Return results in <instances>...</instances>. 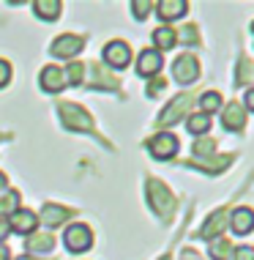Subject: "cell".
Returning <instances> with one entry per match:
<instances>
[{
  "label": "cell",
  "mask_w": 254,
  "mask_h": 260,
  "mask_svg": "<svg viewBox=\"0 0 254 260\" xmlns=\"http://www.w3.org/2000/svg\"><path fill=\"white\" fill-rule=\"evenodd\" d=\"M145 198H148V206L153 208V214L161 222L164 224L172 222L175 211H178V200H175V194L169 192V186L164 181H159L156 175H148L145 178Z\"/></svg>",
  "instance_id": "cell-1"
},
{
  "label": "cell",
  "mask_w": 254,
  "mask_h": 260,
  "mask_svg": "<svg viewBox=\"0 0 254 260\" xmlns=\"http://www.w3.org/2000/svg\"><path fill=\"white\" fill-rule=\"evenodd\" d=\"M58 115H60V121H63V126H66V129L82 132V135H93V137H98V143L107 145V140H104V137L96 132L93 115H90V112L85 110L82 104H74V102H58Z\"/></svg>",
  "instance_id": "cell-2"
},
{
  "label": "cell",
  "mask_w": 254,
  "mask_h": 260,
  "mask_svg": "<svg viewBox=\"0 0 254 260\" xmlns=\"http://www.w3.org/2000/svg\"><path fill=\"white\" fill-rule=\"evenodd\" d=\"M197 102V93H178L172 102L167 104L164 110L159 112V121L156 126L159 129H169V126H175V123H180V121H186L189 118V110H192V104Z\"/></svg>",
  "instance_id": "cell-3"
},
{
  "label": "cell",
  "mask_w": 254,
  "mask_h": 260,
  "mask_svg": "<svg viewBox=\"0 0 254 260\" xmlns=\"http://www.w3.org/2000/svg\"><path fill=\"white\" fill-rule=\"evenodd\" d=\"M145 148L151 153L153 159L159 161H169L178 156V148H180V140L172 135V132H156V135H151L145 140Z\"/></svg>",
  "instance_id": "cell-4"
},
{
  "label": "cell",
  "mask_w": 254,
  "mask_h": 260,
  "mask_svg": "<svg viewBox=\"0 0 254 260\" xmlns=\"http://www.w3.org/2000/svg\"><path fill=\"white\" fill-rule=\"evenodd\" d=\"M235 161V153H213V156H202V159H183V167H192V170H200L205 175H219Z\"/></svg>",
  "instance_id": "cell-5"
},
{
  "label": "cell",
  "mask_w": 254,
  "mask_h": 260,
  "mask_svg": "<svg viewBox=\"0 0 254 260\" xmlns=\"http://www.w3.org/2000/svg\"><path fill=\"white\" fill-rule=\"evenodd\" d=\"M85 47V36H77V33H60L58 39L49 44V55L58 60H77V55L82 52Z\"/></svg>",
  "instance_id": "cell-6"
},
{
  "label": "cell",
  "mask_w": 254,
  "mask_h": 260,
  "mask_svg": "<svg viewBox=\"0 0 254 260\" xmlns=\"http://www.w3.org/2000/svg\"><path fill=\"white\" fill-rule=\"evenodd\" d=\"M85 74H88L85 85L93 88V90H115L118 85H121V77H118L115 72H110L104 63H88Z\"/></svg>",
  "instance_id": "cell-7"
},
{
  "label": "cell",
  "mask_w": 254,
  "mask_h": 260,
  "mask_svg": "<svg viewBox=\"0 0 254 260\" xmlns=\"http://www.w3.org/2000/svg\"><path fill=\"white\" fill-rule=\"evenodd\" d=\"M63 244H66L68 252L82 255V252H88L93 247V230H90L88 224H68V228L63 230Z\"/></svg>",
  "instance_id": "cell-8"
},
{
  "label": "cell",
  "mask_w": 254,
  "mask_h": 260,
  "mask_svg": "<svg viewBox=\"0 0 254 260\" xmlns=\"http://www.w3.org/2000/svg\"><path fill=\"white\" fill-rule=\"evenodd\" d=\"M172 77L178 85H192V82H197L200 80V58L192 52L178 55L172 63Z\"/></svg>",
  "instance_id": "cell-9"
},
{
  "label": "cell",
  "mask_w": 254,
  "mask_h": 260,
  "mask_svg": "<svg viewBox=\"0 0 254 260\" xmlns=\"http://www.w3.org/2000/svg\"><path fill=\"white\" fill-rule=\"evenodd\" d=\"M104 66L110 69V72H121V69L131 66V47L126 44L123 39H115V41H107V47H104Z\"/></svg>",
  "instance_id": "cell-10"
},
{
  "label": "cell",
  "mask_w": 254,
  "mask_h": 260,
  "mask_svg": "<svg viewBox=\"0 0 254 260\" xmlns=\"http://www.w3.org/2000/svg\"><path fill=\"white\" fill-rule=\"evenodd\" d=\"M74 214H77V208H66V206H58V203H44V208H41L36 216H39V222L47 228V233H52L55 228L66 224Z\"/></svg>",
  "instance_id": "cell-11"
},
{
  "label": "cell",
  "mask_w": 254,
  "mask_h": 260,
  "mask_svg": "<svg viewBox=\"0 0 254 260\" xmlns=\"http://www.w3.org/2000/svg\"><path fill=\"white\" fill-rule=\"evenodd\" d=\"M227 219H230V211L227 208H216L213 214L205 219L200 230L194 233V238H205V241H213V238L224 236V228H227Z\"/></svg>",
  "instance_id": "cell-12"
},
{
  "label": "cell",
  "mask_w": 254,
  "mask_h": 260,
  "mask_svg": "<svg viewBox=\"0 0 254 260\" xmlns=\"http://www.w3.org/2000/svg\"><path fill=\"white\" fill-rule=\"evenodd\" d=\"M55 249V236L47 233V230H36V233L25 236V255H33V257H47L49 252Z\"/></svg>",
  "instance_id": "cell-13"
},
{
  "label": "cell",
  "mask_w": 254,
  "mask_h": 260,
  "mask_svg": "<svg viewBox=\"0 0 254 260\" xmlns=\"http://www.w3.org/2000/svg\"><path fill=\"white\" fill-rule=\"evenodd\" d=\"M39 85H41L44 93L58 96L60 90L68 88V82H66V74H63L60 66H44V69H41V77H39Z\"/></svg>",
  "instance_id": "cell-14"
},
{
  "label": "cell",
  "mask_w": 254,
  "mask_h": 260,
  "mask_svg": "<svg viewBox=\"0 0 254 260\" xmlns=\"http://www.w3.org/2000/svg\"><path fill=\"white\" fill-rule=\"evenodd\" d=\"M6 222H9V230H11V233H19V236H30V233H36V228H39V216L33 214L30 208L14 211V214H11Z\"/></svg>",
  "instance_id": "cell-15"
},
{
  "label": "cell",
  "mask_w": 254,
  "mask_h": 260,
  "mask_svg": "<svg viewBox=\"0 0 254 260\" xmlns=\"http://www.w3.org/2000/svg\"><path fill=\"white\" fill-rule=\"evenodd\" d=\"M230 230L235 236H249L254 233V211L249 206H238V208H232V214H230Z\"/></svg>",
  "instance_id": "cell-16"
},
{
  "label": "cell",
  "mask_w": 254,
  "mask_h": 260,
  "mask_svg": "<svg viewBox=\"0 0 254 260\" xmlns=\"http://www.w3.org/2000/svg\"><path fill=\"white\" fill-rule=\"evenodd\" d=\"M161 63H164L161 52L142 50V52L137 55V74L145 77V80H153V77H159V72H161Z\"/></svg>",
  "instance_id": "cell-17"
},
{
  "label": "cell",
  "mask_w": 254,
  "mask_h": 260,
  "mask_svg": "<svg viewBox=\"0 0 254 260\" xmlns=\"http://www.w3.org/2000/svg\"><path fill=\"white\" fill-rule=\"evenodd\" d=\"M219 112H222V126L227 132H241L246 126V110L241 102H230L227 107H222Z\"/></svg>",
  "instance_id": "cell-18"
},
{
  "label": "cell",
  "mask_w": 254,
  "mask_h": 260,
  "mask_svg": "<svg viewBox=\"0 0 254 260\" xmlns=\"http://www.w3.org/2000/svg\"><path fill=\"white\" fill-rule=\"evenodd\" d=\"M153 11L164 22H175V19H180L189 11V3L186 0H159V3H153Z\"/></svg>",
  "instance_id": "cell-19"
},
{
  "label": "cell",
  "mask_w": 254,
  "mask_h": 260,
  "mask_svg": "<svg viewBox=\"0 0 254 260\" xmlns=\"http://www.w3.org/2000/svg\"><path fill=\"white\" fill-rule=\"evenodd\" d=\"M151 39H153V50L156 52H167V50H172V47L178 44V33H175V27H169V25H159L156 30L151 33Z\"/></svg>",
  "instance_id": "cell-20"
},
{
  "label": "cell",
  "mask_w": 254,
  "mask_h": 260,
  "mask_svg": "<svg viewBox=\"0 0 254 260\" xmlns=\"http://www.w3.org/2000/svg\"><path fill=\"white\" fill-rule=\"evenodd\" d=\"M60 9H63L60 0H33V11H36V17L44 19V22H55V19L60 17Z\"/></svg>",
  "instance_id": "cell-21"
},
{
  "label": "cell",
  "mask_w": 254,
  "mask_h": 260,
  "mask_svg": "<svg viewBox=\"0 0 254 260\" xmlns=\"http://www.w3.org/2000/svg\"><path fill=\"white\" fill-rule=\"evenodd\" d=\"M197 104H200V112L202 115H213V112H219L224 107V99H222V93L219 90H205V93H200L197 96Z\"/></svg>",
  "instance_id": "cell-22"
},
{
  "label": "cell",
  "mask_w": 254,
  "mask_h": 260,
  "mask_svg": "<svg viewBox=\"0 0 254 260\" xmlns=\"http://www.w3.org/2000/svg\"><path fill=\"white\" fill-rule=\"evenodd\" d=\"M232 252H235V247H232L230 238L219 236L213 238V241H208V255L210 260H232Z\"/></svg>",
  "instance_id": "cell-23"
},
{
  "label": "cell",
  "mask_w": 254,
  "mask_h": 260,
  "mask_svg": "<svg viewBox=\"0 0 254 260\" xmlns=\"http://www.w3.org/2000/svg\"><path fill=\"white\" fill-rule=\"evenodd\" d=\"M22 208V194L17 192V189H6L3 194H0V216L3 219H9L14 211Z\"/></svg>",
  "instance_id": "cell-24"
},
{
  "label": "cell",
  "mask_w": 254,
  "mask_h": 260,
  "mask_svg": "<svg viewBox=\"0 0 254 260\" xmlns=\"http://www.w3.org/2000/svg\"><path fill=\"white\" fill-rule=\"evenodd\" d=\"M249 82H254V60L241 55V58H238V66H235V85L243 88V85H249Z\"/></svg>",
  "instance_id": "cell-25"
},
{
  "label": "cell",
  "mask_w": 254,
  "mask_h": 260,
  "mask_svg": "<svg viewBox=\"0 0 254 260\" xmlns=\"http://www.w3.org/2000/svg\"><path fill=\"white\" fill-rule=\"evenodd\" d=\"M85 69H88V63H82L80 58H77V60H68V66L63 69L68 85H85Z\"/></svg>",
  "instance_id": "cell-26"
},
{
  "label": "cell",
  "mask_w": 254,
  "mask_h": 260,
  "mask_svg": "<svg viewBox=\"0 0 254 260\" xmlns=\"http://www.w3.org/2000/svg\"><path fill=\"white\" fill-rule=\"evenodd\" d=\"M186 129L192 132L194 137H205L210 132V118L202 115V112H194V115L186 118Z\"/></svg>",
  "instance_id": "cell-27"
},
{
  "label": "cell",
  "mask_w": 254,
  "mask_h": 260,
  "mask_svg": "<svg viewBox=\"0 0 254 260\" xmlns=\"http://www.w3.org/2000/svg\"><path fill=\"white\" fill-rule=\"evenodd\" d=\"M175 33H178V41H180V44H189V47H197V44L202 41V36H200V27L192 25V22L180 25Z\"/></svg>",
  "instance_id": "cell-28"
},
{
  "label": "cell",
  "mask_w": 254,
  "mask_h": 260,
  "mask_svg": "<svg viewBox=\"0 0 254 260\" xmlns=\"http://www.w3.org/2000/svg\"><path fill=\"white\" fill-rule=\"evenodd\" d=\"M192 151H194V159H202V156H213L216 153V140L213 137H197V143L192 145Z\"/></svg>",
  "instance_id": "cell-29"
},
{
  "label": "cell",
  "mask_w": 254,
  "mask_h": 260,
  "mask_svg": "<svg viewBox=\"0 0 254 260\" xmlns=\"http://www.w3.org/2000/svg\"><path fill=\"white\" fill-rule=\"evenodd\" d=\"M167 90V80L164 77H153V80H148V88H145V96L148 99H156Z\"/></svg>",
  "instance_id": "cell-30"
},
{
  "label": "cell",
  "mask_w": 254,
  "mask_h": 260,
  "mask_svg": "<svg viewBox=\"0 0 254 260\" xmlns=\"http://www.w3.org/2000/svg\"><path fill=\"white\" fill-rule=\"evenodd\" d=\"M151 9H153L151 0H134V3H131V14H134V19H139V22L151 14Z\"/></svg>",
  "instance_id": "cell-31"
},
{
  "label": "cell",
  "mask_w": 254,
  "mask_h": 260,
  "mask_svg": "<svg viewBox=\"0 0 254 260\" xmlns=\"http://www.w3.org/2000/svg\"><path fill=\"white\" fill-rule=\"evenodd\" d=\"M11 82V63L0 58V88H6Z\"/></svg>",
  "instance_id": "cell-32"
},
{
  "label": "cell",
  "mask_w": 254,
  "mask_h": 260,
  "mask_svg": "<svg viewBox=\"0 0 254 260\" xmlns=\"http://www.w3.org/2000/svg\"><path fill=\"white\" fill-rule=\"evenodd\" d=\"M232 260H254V247H235Z\"/></svg>",
  "instance_id": "cell-33"
},
{
  "label": "cell",
  "mask_w": 254,
  "mask_h": 260,
  "mask_svg": "<svg viewBox=\"0 0 254 260\" xmlns=\"http://www.w3.org/2000/svg\"><path fill=\"white\" fill-rule=\"evenodd\" d=\"M180 260H205V257H202V252H197L194 247H183L180 249Z\"/></svg>",
  "instance_id": "cell-34"
},
{
  "label": "cell",
  "mask_w": 254,
  "mask_h": 260,
  "mask_svg": "<svg viewBox=\"0 0 254 260\" xmlns=\"http://www.w3.org/2000/svg\"><path fill=\"white\" fill-rule=\"evenodd\" d=\"M243 110L246 112H254V88H246V96H243Z\"/></svg>",
  "instance_id": "cell-35"
},
{
  "label": "cell",
  "mask_w": 254,
  "mask_h": 260,
  "mask_svg": "<svg viewBox=\"0 0 254 260\" xmlns=\"http://www.w3.org/2000/svg\"><path fill=\"white\" fill-rule=\"evenodd\" d=\"M9 233H11V230H9V222H6L3 216H0V244L6 241V236H9Z\"/></svg>",
  "instance_id": "cell-36"
},
{
  "label": "cell",
  "mask_w": 254,
  "mask_h": 260,
  "mask_svg": "<svg viewBox=\"0 0 254 260\" xmlns=\"http://www.w3.org/2000/svg\"><path fill=\"white\" fill-rule=\"evenodd\" d=\"M0 260H11V249L6 244H0Z\"/></svg>",
  "instance_id": "cell-37"
},
{
  "label": "cell",
  "mask_w": 254,
  "mask_h": 260,
  "mask_svg": "<svg viewBox=\"0 0 254 260\" xmlns=\"http://www.w3.org/2000/svg\"><path fill=\"white\" fill-rule=\"evenodd\" d=\"M9 189V178H6V173H0V194Z\"/></svg>",
  "instance_id": "cell-38"
},
{
  "label": "cell",
  "mask_w": 254,
  "mask_h": 260,
  "mask_svg": "<svg viewBox=\"0 0 254 260\" xmlns=\"http://www.w3.org/2000/svg\"><path fill=\"white\" fill-rule=\"evenodd\" d=\"M17 260H55V257H33V255H22V257H17Z\"/></svg>",
  "instance_id": "cell-39"
},
{
  "label": "cell",
  "mask_w": 254,
  "mask_h": 260,
  "mask_svg": "<svg viewBox=\"0 0 254 260\" xmlns=\"http://www.w3.org/2000/svg\"><path fill=\"white\" fill-rule=\"evenodd\" d=\"M159 260H172V255H169V252H167V255H161Z\"/></svg>",
  "instance_id": "cell-40"
},
{
  "label": "cell",
  "mask_w": 254,
  "mask_h": 260,
  "mask_svg": "<svg viewBox=\"0 0 254 260\" xmlns=\"http://www.w3.org/2000/svg\"><path fill=\"white\" fill-rule=\"evenodd\" d=\"M249 30H251V33H254V19H251V25H249Z\"/></svg>",
  "instance_id": "cell-41"
}]
</instances>
